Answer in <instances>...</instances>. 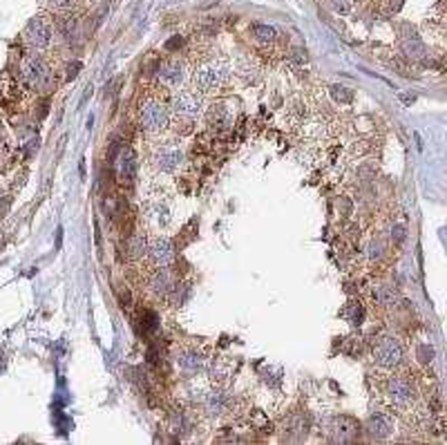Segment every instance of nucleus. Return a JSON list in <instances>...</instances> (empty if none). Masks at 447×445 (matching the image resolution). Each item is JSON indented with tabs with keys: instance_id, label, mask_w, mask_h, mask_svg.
Here are the masks:
<instances>
[{
	"instance_id": "nucleus-1",
	"label": "nucleus",
	"mask_w": 447,
	"mask_h": 445,
	"mask_svg": "<svg viewBox=\"0 0 447 445\" xmlns=\"http://www.w3.org/2000/svg\"><path fill=\"white\" fill-rule=\"evenodd\" d=\"M139 126L141 130L157 139L168 132V128L173 126V117H171V105H168L161 97L150 95L139 105Z\"/></svg>"
},
{
	"instance_id": "nucleus-2",
	"label": "nucleus",
	"mask_w": 447,
	"mask_h": 445,
	"mask_svg": "<svg viewBox=\"0 0 447 445\" xmlns=\"http://www.w3.org/2000/svg\"><path fill=\"white\" fill-rule=\"evenodd\" d=\"M230 65L228 60L224 58H215V60H206V63L197 65L193 76H190V87H195L199 95L204 97H212L217 95V92L224 90V85L230 79Z\"/></svg>"
},
{
	"instance_id": "nucleus-3",
	"label": "nucleus",
	"mask_w": 447,
	"mask_h": 445,
	"mask_svg": "<svg viewBox=\"0 0 447 445\" xmlns=\"http://www.w3.org/2000/svg\"><path fill=\"white\" fill-rule=\"evenodd\" d=\"M206 110V97L199 95L195 87H181L179 92H175L171 99V117L179 126H186L190 130V126L197 119H202Z\"/></svg>"
},
{
	"instance_id": "nucleus-4",
	"label": "nucleus",
	"mask_w": 447,
	"mask_h": 445,
	"mask_svg": "<svg viewBox=\"0 0 447 445\" xmlns=\"http://www.w3.org/2000/svg\"><path fill=\"white\" fill-rule=\"evenodd\" d=\"M382 398L389 405V409L396 412H409L416 405V387L411 378L405 374L394 372L392 376L384 378L382 382Z\"/></svg>"
},
{
	"instance_id": "nucleus-5",
	"label": "nucleus",
	"mask_w": 447,
	"mask_h": 445,
	"mask_svg": "<svg viewBox=\"0 0 447 445\" xmlns=\"http://www.w3.org/2000/svg\"><path fill=\"white\" fill-rule=\"evenodd\" d=\"M54 34H56L54 18L45 16V14H36L23 27V43L34 52H45L52 48Z\"/></svg>"
},
{
	"instance_id": "nucleus-6",
	"label": "nucleus",
	"mask_w": 447,
	"mask_h": 445,
	"mask_svg": "<svg viewBox=\"0 0 447 445\" xmlns=\"http://www.w3.org/2000/svg\"><path fill=\"white\" fill-rule=\"evenodd\" d=\"M21 76L23 81L36 92H50L56 85L52 68L45 63V58L38 54H29L21 60Z\"/></svg>"
},
{
	"instance_id": "nucleus-7",
	"label": "nucleus",
	"mask_w": 447,
	"mask_h": 445,
	"mask_svg": "<svg viewBox=\"0 0 447 445\" xmlns=\"http://www.w3.org/2000/svg\"><path fill=\"white\" fill-rule=\"evenodd\" d=\"M148 161L159 175H175L186 161V157H183V150L175 141H161L152 146Z\"/></svg>"
},
{
	"instance_id": "nucleus-8",
	"label": "nucleus",
	"mask_w": 447,
	"mask_h": 445,
	"mask_svg": "<svg viewBox=\"0 0 447 445\" xmlns=\"http://www.w3.org/2000/svg\"><path fill=\"white\" fill-rule=\"evenodd\" d=\"M374 363L380 370L398 372L405 365V347L394 336H382L374 347Z\"/></svg>"
},
{
	"instance_id": "nucleus-9",
	"label": "nucleus",
	"mask_w": 447,
	"mask_h": 445,
	"mask_svg": "<svg viewBox=\"0 0 447 445\" xmlns=\"http://www.w3.org/2000/svg\"><path fill=\"white\" fill-rule=\"evenodd\" d=\"M175 257H177V249H175V242L171 237H166V235L150 237L148 253H146V259H144V262H148L150 269L173 267Z\"/></svg>"
},
{
	"instance_id": "nucleus-10",
	"label": "nucleus",
	"mask_w": 447,
	"mask_h": 445,
	"mask_svg": "<svg viewBox=\"0 0 447 445\" xmlns=\"http://www.w3.org/2000/svg\"><path fill=\"white\" fill-rule=\"evenodd\" d=\"M177 278L171 271V267H159V269H148V280H146V289L152 298L163 300L171 294L177 291Z\"/></svg>"
},
{
	"instance_id": "nucleus-11",
	"label": "nucleus",
	"mask_w": 447,
	"mask_h": 445,
	"mask_svg": "<svg viewBox=\"0 0 447 445\" xmlns=\"http://www.w3.org/2000/svg\"><path fill=\"white\" fill-rule=\"evenodd\" d=\"M204 121H206V126L210 132L215 134H224L228 132L230 128H233L235 124V112H233V107H230L228 103L224 101H215L210 105H206V110H204Z\"/></svg>"
},
{
	"instance_id": "nucleus-12",
	"label": "nucleus",
	"mask_w": 447,
	"mask_h": 445,
	"mask_svg": "<svg viewBox=\"0 0 447 445\" xmlns=\"http://www.w3.org/2000/svg\"><path fill=\"white\" fill-rule=\"evenodd\" d=\"M175 363L183 374H190V376L206 372V367H208V358L204 351L197 347H190V345L175 351Z\"/></svg>"
},
{
	"instance_id": "nucleus-13",
	"label": "nucleus",
	"mask_w": 447,
	"mask_h": 445,
	"mask_svg": "<svg viewBox=\"0 0 447 445\" xmlns=\"http://www.w3.org/2000/svg\"><path fill=\"white\" fill-rule=\"evenodd\" d=\"M157 81L166 90H177L186 81V63L179 58H168L157 70Z\"/></svg>"
},
{
	"instance_id": "nucleus-14",
	"label": "nucleus",
	"mask_w": 447,
	"mask_h": 445,
	"mask_svg": "<svg viewBox=\"0 0 447 445\" xmlns=\"http://www.w3.org/2000/svg\"><path fill=\"white\" fill-rule=\"evenodd\" d=\"M400 296H398V289L389 282H378L372 286V302L378 309H394L398 304Z\"/></svg>"
},
{
	"instance_id": "nucleus-15",
	"label": "nucleus",
	"mask_w": 447,
	"mask_h": 445,
	"mask_svg": "<svg viewBox=\"0 0 447 445\" xmlns=\"http://www.w3.org/2000/svg\"><path fill=\"white\" fill-rule=\"evenodd\" d=\"M394 419H392V414L389 412H376L369 417L367 421V429H369V434L376 436V439H384V436H389L394 432Z\"/></svg>"
},
{
	"instance_id": "nucleus-16",
	"label": "nucleus",
	"mask_w": 447,
	"mask_h": 445,
	"mask_svg": "<svg viewBox=\"0 0 447 445\" xmlns=\"http://www.w3.org/2000/svg\"><path fill=\"white\" fill-rule=\"evenodd\" d=\"M148 244H150V235L146 231H134L128 240V257L132 262H144L146 253H148Z\"/></svg>"
},
{
	"instance_id": "nucleus-17",
	"label": "nucleus",
	"mask_w": 447,
	"mask_h": 445,
	"mask_svg": "<svg viewBox=\"0 0 447 445\" xmlns=\"http://www.w3.org/2000/svg\"><path fill=\"white\" fill-rule=\"evenodd\" d=\"M400 50H403V54L411 60H419L425 56V45L419 36H405L400 41Z\"/></svg>"
},
{
	"instance_id": "nucleus-18",
	"label": "nucleus",
	"mask_w": 447,
	"mask_h": 445,
	"mask_svg": "<svg viewBox=\"0 0 447 445\" xmlns=\"http://www.w3.org/2000/svg\"><path fill=\"white\" fill-rule=\"evenodd\" d=\"M136 168H139V161H136V155L128 148V150H123V155L119 159V175L121 179H132L134 173H136Z\"/></svg>"
},
{
	"instance_id": "nucleus-19",
	"label": "nucleus",
	"mask_w": 447,
	"mask_h": 445,
	"mask_svg": "<svg viewBox=\"0 0 447 445\" xmlns=\"http://www.w3.org/2000/svg\"><path fill=\"white\" fill-rule=\"evenodd\" d=\"M239 79L246 83V85H253L257 83L259 79V68L255 63H251V60H242V63L237 65V72H235Z\"/></svg>"
},
{
	"instance_id": "nucleus-20",
	"label": "nucleus",
	"mask_w": 447,
	"mask_h": 445,
	"mask_svg": "<svg viewBox=\"0 0 447 445\" xmlns=\"http://www.w3.org/2000/svg\"><path fill=\"white\" fill-rule=\"evenodd\" d=\"M251 34H253V38H255L259 45H273V43L277 41L275 27H269V25H253V27H251Z\"/></svg>"
},
{
	"instance_id": "nucleus-21",
	"label": "nucleus",
	"mask_w": 447,
	"mask_h": 445,
	"mask_svg": "<svg viewBox=\"0 0 447 445\" xmlns=\"http://www.w3.org/2000/svg\"><path fill=\"white\" fill-rule=\"evenodd\" d=\"M79 0H41V7L52 14H70Z\"/></svg>"
},
{
	"instance_id": "nucleus-22",
	"label": "nucleus",
	"mask_w": 447,
	"mask_h": 445,
	"mask_svg": "<svg viewBox=\"0 0 447 445\" xmlns=\"http://www.w3.org/2000/svg\"><path fill=\"white\" fill-rule=\"evenodd\" d=\"M329 5L335 14H349L353 7V0H329Z\"/></svg>"
},
{
	"instance_id": "nucleus-23",
	"label": "nucleus",
	"mask_w": 447,
	"mask_h": 445,
	"mask_svg": "<svg viewBox=\"0 0 447 445\" xmlns=\"http://www.w3.org/2000/svg\"><path fill=\"white\" fill-rule=\"evenodd\" d=\"M87 3H99V0H87Z\"/></svg>"
}]
</instances>
